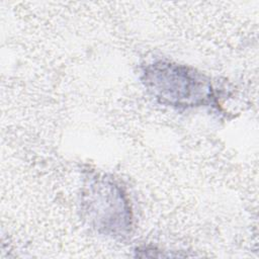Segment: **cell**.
<instances>
[{"label":"cell","instance_id":"cell-1","mask_svg":"<svg viewBox=\"0 0 259 259\" xmlns=\"http://www.w3.org/2000/svg\"><path fill=\"white\" fill-rule=\"evenodd\" d=\"M148 91L160 102L174 107H194L210 102L209 80L189 67L169 62L149 65L143 73Z\"/></svg>","mask_w":259,"mask_h":259},{"label":"cell","instance_id":"cell-2","mask_svg":"<svg viewBox=\"0 0 259 259\" xmlns=\"http://www.w3.org/2000/svg\"><path fill=\"white\" fill-rule=\"evenodd\" d=\"M84 203L92 225L105 234L120 235L131 226V210L119 187L109 181L90 185Z\"/></svg>","mask_w":259,"mask_h":259}]
</instances>
